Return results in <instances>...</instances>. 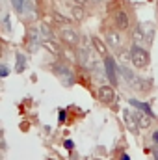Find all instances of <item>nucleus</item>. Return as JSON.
Returning a JSON list of instances; mask_svg holds the SVG:
<instances>
[{
  "label": "nucleus",
  "mask_w": 158,
  "mask_h": 160,
  "mask_svg": "<svg viewBox=\"0 0 158 160\" xmlns=\"http://www.w3.org/2000/svg\"><path fill=\"white\" fill-rule=\"evenodd\" d=\"M116 69H119V65H116L114 58H112V56H106V58H104V71H106V77H108V80H110L114 86L119 82L117 75H116Z\"/></svg>",
  "instance_id": "7ed1b4c3"
},
{
  "label": "nucleus",
  "mask_w": 158,
  "mask_h": 160,
  "mask_svg": "<svg viewBox=\"0 0 158 160\" xmlns=\"http://www.w3.org/2000/svg\"><path fill=\"white\" fill-rule=\"evenodd\" d=\"M123 118H125V121H126V125H128V128L132 130V132H138V118H136V114H132L128 108H125L123 110Z\"/></svg>",
  "instance_id": "423d86ee"
},
{
  "label": "nucleus",
  "mask_w": 158,
  "mask_h": 160,
  "mask_svg": "<svg viewBox=\"0 0 158 160\" xmlns=\"http://www.w3.org/2000/svg\"><path fill=\"white\" fill-rule=\"evenodd\" d=\"M60 36H62V39L65 41V43H69V45H77L78 43V34L75 30H71V28H63Z\"/></svg>",
  "instance_id": "0eeeda50"
},
{
  "label": "nucleus",
  "mask_w": 158,
  "mask_h": 160,
  "mask_svg": "<svg viewBox=\"0 0 158 160\" xmlns=\"http://www.w3.org/2000/svg\"><path fill=\"white\" fill-rule=\"evenodd\" d=\"M54 73L60 77V80H62V84L65 86V88H71L73 84H75V75L67 69V67H63V65H60V63H56L54 65Z\"/></svg>",
  "instance_id": "f03ea898"
},
{
  "label": "nucleus",
  "mask_w": 158,
  "mask_h": 160,
  "mask_svg": "<svg viewBox=\"0 0 158 160\" xmlns=\"http://www.w3.org/2000/svg\"><path fill=\"white\" fill-rule=\"evenodd\" d=\"M153 140H155V142H156V143H158V130H156V132H155V134H153Z\"/></svg>",
  "instance_id": "5701e85b"
},
{
  "label": "nucleus",
  "mask_w": 158,
  "mask_h": 160,
  "mask_svg": "<svg viewBox=\"0 0 158 160\" xmlns=\"http://www.w3.org/2000/svg\"><path fill=\"white\" fill-rule=\"evenodd\" d=\"M7 73H9V69L6 65H2V77H7Z\"/></svg>",
  "instance_id": "412c9836"
},
{
  "label": "nucleus",
  "mask_w": 158,
  "mask_h": 160,
  "mask_svg": "<svg viewBox=\"0 0 158 160\" xmlns=\"http://www.w3.org/2000/svg\"><path fill=\"white\" fill-rule=\"evenodd\" d=\"M58 119H60V123H63V121H65V110H60V114H58Z\"/></svg>",
  "instance_id": "aec40b11"
},
{
  "label": "nucleus",
  "mask_w": 158,
  "mask_h": 160,
  "mask_svg": "<svg viewBox=\"0 0 158 160\" xmlns=\"http://www.w3.org/2000/svg\"><path fill=\"white\" fill-rule=\"evenodd\" d=\"M134 108H138V110H141V112H145V114H149V116H153V110H151V106L147 104V102H140V101H136V99H130L128 101Z\"/></svg>",
  "instance_id": "1a4fd4ad"
},
{
  "label": "nucleus",
  "mask_w": 158,
  "mask_h": 160,
  "mask_svg": "<svg viewBox=\"0 0 158 160\" xmlns=\"http://www.w3.org/2000/svg\"><path fill=\"white\" fill-rule=\"evenodd\" d=\"M69 9H71V15H73V19H75V21H82V19H84V15H86V11H84L82 4H78V2H75Z\"/></svg>",
  "instance_id": "6e6552de"
},
{
  "label": "nucleus",
  "mask_w": 158,
  "mask_h": 160,
  "mask_svg": "<svg viewBox=\"0 0 158 160\" xmlns=\"http://www.w3.org/2000/svg\"><path fill=\"white\" fill-rule=\"evenodd\" d=\"M130 62H132V65L136 69H145L149 65L147 50L143 47H140V45H132V48H130Z\"/></svg>",
  "instance_id": "f257e3e1"
},
{
  "label": "nucleus",
  "mask_w": 158,
  "mask_h": 160,
  "mask_svg": "<svg viewBox=\"0 0 158 160\" xmlns=\"http://www.w3.org/2000/svg\"><path fill=\"white\" fill-rule=\"evenodd\" d=\"M136 118H138V125H140V128H147L149 125H151V119H153V116H149V114H136Z\"/></svg>",
  "instance_id": "9d476101"
},
{
  "label": "nucleus",
  "mask_w": 158,
  "mask_h": 160,
  "mask_svg": "<svg viewBox=\"0 0 158 160\" xmlns=\"http://www.w3.org/2000/svg\"><path fill=\"white\" fill-rule=\"evenodd\" d=\"M4 28H6V30L11 28V24H9V15H4Z\"/></svg>",
  "instance_id": "6ab92c4d"
},
{
  "label": "nucleus",
  "mask_w": 158,
  "mask_h": 160,
  "mask_svg": "<svg viewBox=\"0 0 158 160\" xmlns=\"http://www.w3.org/2000/svg\"><path fill=\"white\" fill-rule=\"evenodd\" d=\"M41 45H43V47H45V48H47L50 54H60V48H58V45H56L52 39H43V43H41Z\"/></svg>",
  "instance_id": "9b49d317"
},
{
  "label": "nucleus",
  "mask_w": 158,
  "mask_h": 160,
  "mask_svg": "<svg viewBox=\"0 0 158 160\" xmlns=\"http://www.w3.org/2000/svg\"><path fill=\"white\" fill-rule=\"evenodd\" d=\"M73 2H78V4H82V6H84V4H86L87 0H73Z\"/></svg>",
  "instance_id": "b1692460"
},
{
  "label": "nucleus",
  "mask_w": 158,
  "mask_h": 160,
  "mask_svg": "<svg viewBox=\"0 0 158 160\" xmlns=\"http://www.w3.org/2000/svg\"><path fill=\"white\" fill-rule=\"evenodd\" d=\"M11 4H13V8H15L17 11H22V9H24V6H26V2H24V0H11Z\"/></svg>",
  "instance_id": "f3484780"
},
{
  "label": "nucleus",
  "mask_w": 158,
  "mask_h": 160,
  "mask_svg": "<svg viewBox=\"0 0 158 160\" xmlns=\"http://www.w3.org/2000/svg\"><path fill=\"white\" fill-rule=\"evenodd\" d=\"M114 24H116L117 30H126V28H128L130 21H128V15H126L123 9H119L117 13L114 15Z\"/></svg>",
  "instance_id": "20e7f679"
},
{
  "label": "nucleus",
  "mask_w": 158,
  "mask_h": 160,
  "mask_svg": "<svg viewBox=\"0 0 158 160\" xmlns=\"http://www.w3.org/2000/svg\"><path fill=\"white\" fill-rule=\"evenodd\" d=\"M54 17H56V21H58V22H62V24H69V22H71L69 19H65V17H63V15H60V13H56Z\"/></svg>",
  "instance_id": "a211bd4d"
},
{
  "label": "nucleus",
  "mask_w": 158,
  "mask_h": 160,
  "mask_svg": "<svg viewBox=\"0 0 158 160\" xmlns=\"http://www.w3.org/2000/svg\"><path fill=\"white\" fill-rule=\"evenodd\" d=\"M134 41H145V36H143V22L136 24V30H134Z\"/></svg>",
  "instance_id": "4468645a"
},
{
  "label": "nucleus",
  "mask_w": 158,
  "mask_h": 160,
  "mask_svg": "<svg viewBox=\"0 0 158 160\" xmlns=\"http://www.w3.org/2000/svg\"><path fill=\"white\" fill-rule=\"evenodd\" d=\"M99 99L102 101V102H112L114 99H116V91H114V88L112 86H101L99 88Z\"/></svg>",
  "instance_id": "39448f33"
},
{
  "label": "nucleus",
  "mask_w": 158,
  "mask_h": 160,
  "mask_svg": "<svg viewBox=\"0 0 158 160\" xmlns=\"http://www.w3.org/2000/svg\"><path fill=\"white\" fill-rule=\"evenodd\" d=\"M65 147H67V149H71V147H73V142H71V140H67V142H65Z\"/></svg>",
  "instance_id": "4be33fe9"
},
{
  "label": "nucleus",
  "mask_w": 158,
  "mask_h": 160,
  "mask_svg": "<svg viewBox=\"0 0 158 160\" xmlns=\"http://www.w3.org/2000/svg\"><path fill=\"white\" fill-rule=\"evenodd\" d=\"M39 32H41V38H43V39H50V38H52V32H50V28H48V26H45V24L39 28Z\"/></svg>",
  "instance_id": "dca6fc26"
},
{
  "label": "nucleus",
  "mask_w": 158,
  "mask_h": 160,
  "mask_svg": "<svg viewBox=\"0 0 158 160\" xmlns=\"http://www.w3.org/2000/svg\"><path fill=\"white\" fill-rule=\"evenodd\" d=\"M121 160H130V158H128V157H126V155H123V158H121Z\"/></svg>",
  "instance_id": "393cba45"
},
{
  "label": "nucleus",
  "mask_w": 158,
  "mask_h": 160,
  "mask_svg": "<svg viewBox=\"0 0 158 160\" xmlns=\"http://www.w3.org/2000/svg\"><path fill=\"white\" fill-rule=\"evenodd\" d=\"M24 63H26L24 56L22 54H17V73H22L24 71Z\"/></svg>",
  "instance_id": "2eb2a0df"
},
{
  "label": "nucleus",
  "mask_w": 158,
  "mask_h": 160,
  "mask_svg": "<svg viewBox=\"0 0 158 160\" xmlns=\"http://www.w3.org/2000/svg\"><path fill=\"white\" fill-rule=\"evenodd\" d=\"M91 43H93V48H95L99 54H106V45L99 39V38H91Z\"/></svg>",
  "instance_id": "ddd939ff"
},
{
  "label": "nucleus",
  "mask_w": 158,
  "mask_h": 160,
  "mask_svg": "<svg viewBox=\"0 0 158 160\" xmlns=\"http://www.w3.org/2000/svg\"><path fill=\"white\" fill-rule=\"evenodd\" d=\"M106 39H108V43H110L114 48H119V47H121V38H119L116 32H108V34H106Z\"/></svg>",
  "instance_id": "f8f14e48"
}]
</instances>
